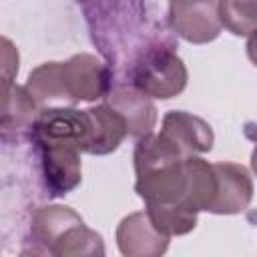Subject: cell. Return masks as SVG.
Returning <instances> with one entry per match:
<instances>
[{
  "mask_svg": "<svg viewBox=\"0 0 257 257\" xmlns=\"http://www.w3.org/2000/svg\"><path fill=\"white\" fill-rule=\"evenodd\" d=\"M185 159L159 133L137 141L133 153L135 193L145 205L183 203L187 191Z\"/></svg>",
  "mask_w": 257,
  "mask_h": 257,
  "instance_id": "6da1fadb",
  "label": "cell"
},
{
  "mask_svg": "<svg viewBox=\"0 0 257 257\" xmlns=\"http://www.w3.org/2000/svg\"><path fill=\"white\" fill-rule=\"evenodd\" d=\"M32 237L56 257L104 255L102 237L66 205H42L32 213Z\"/></svg>",
  "mask_w": 257,
  "mask_h": 257,
  "instance_id": "7a4b0ae2",
  "label": "cell"
},
{
  "mask_svg": "<svg viewBox=\"0 0 257 257\" xmlns=\"http://www.w3.org/2000/svg\"><path fill=\"white\" fill-rule=\"evenodd\" d=\"M189 72L183 58L165 46L147 50L133 68V86L151 98L169 100L187 86Z\"/></svg>",
  "mask_w": 257,
  "mask_h": 257,
  "instance_id": "3957f363",
  "label": "cell"
},
{
  "mask_svg": "<svg viewBox=\"0 0 257 257\" xmlns=\"http://www.w3.org/2000/svg\"><path fill=\"white\" fill-rule=\"evenodd\" d=\"M34 145H68L86 153L90 139V114L74 106L42 108L30 128Z\"/></svg>",
  "mask_w": 257,
  "mask_h": 257,
  "instance_id": "277c9868",
  "label": "cell"
},
{
  "mask_svg": "<svg viewBox=\"0 0 257 257\" xmlns=\"http://www.w3.org/2000/svg\"><path fill=\"white\" fill-rule=\"evenodd\" d=\"M169 24L191 44L213 42L223 30L219 0H171Z\"/></svg>",
  "mask_w": 257,
  "mask_h": 257,
  "instance_id": "5b68a950",
  "label": "cell"
},
{
  "mask_svg": "<svg viewBox=\"0 0 257 257\" xmlns=\"http://www.w3.org/2000/svg\"><path fill=\"white\" fill-rule=\"evenodd\" d=\"M159 135L183 157L209 153L215 143L211 124L187 110H169L163 116Z\"/></svg>",
  "mask_w": 257,
  "mask_h": 257,
  "instance_id": "8992f818",
  "label": "cell"
},
{
  "mask_svg": "<svg viewBox=\"0 0 257 257\" xmlns=\"http://www.w3.org/2000/svg\"><path fill=\"white\" fill-rule=\"evenodd\" d=\"M68 92L76 102H94L110 90V74L106 64L88 52H78L62 62Z\"/></svg>",
  "mask_w": 257,
  "mask_h": 257,
  "instance_id": "52a82bcc",
  "label": "cell"
},
{
  "mask_svg": "<svg viewBox=\"0 0 257 257\" xmlns=\"http://www.w3.org/2000/svg\"><path fill=\"white\" fill-rule=\"evenodd\" d=\"M40 155L42 179L50 195L62 197L74 191L82 181L80 151L68 145H36Z\"/></svg>",
  "mask_w": 257,
  "mask_h": 257,
  "instance_id": "ba28073f",
  "label": "cell"
},
{
  "mask_svg": "<svg viewBox=\"0 0 257 257\" xmlns=\"http://www.w3.org/2000/svg\"><path fill=\"white\" fill-rule=\"evenodd\" d=\"M171 237L151 221L147 211L126 215L116 227V245L124 257H161Z\"/></svg>",
  "mask_w": 257,
  "mask_h": 257,
  "instance_id": "9c48e42d",
  "label": "cell"
},
{
  "mask_svg": "<svg viewBox=\"0 0 257 257\" xmlns=\"http://www.w3.org/2000/svg\"><path fill=\"white\" fill-rule=\"evenodd\" d=\"M217 173V195L209 209L215 215H237L243 213L253 199V181L249 171L231 161L213 163Z\"/></svg>",
  "mask_w": 257,
  "mask_h": 257,
  "instance_id": "30bf717a",
  "label": "cell"
},
{
  "mask_svg": "<svg viewBox=\"0 0 257 257\" xmlns=\"http://www.w3.org/2000/svg\"><path fill=\"white\" fill-rule=\"evenodd\" d=\"M104 102H108L112 108H116L128 128V137L143 139L153 133L157 124V106L153 104L151 96L141 92L135 86H114L104 96Z\"/></svg>",
  "mask_w": 257,
  "mask_h": 257,
  "instance_id": "8fae6325",
  "label": "cell"
},
{
  "mask_svg": "<svg viewBox=\"0 0 257 257\" xmlns=\"http://www.w3.org/2000/svg\"><path fill=\"white\" fill-rule=\"evenodd\" d=\"M24 86L40 110L54 106H76V100L68 92L64 80L62 62L50 60L38 64L34 70H30Z\"/></svg>",
  "mask_w": 257,
  "mask_h": 257,
  "instance_id": "7c38bea8",
  "label": "cell"
},
{
  "mask_svg": "<svg viewBox=\"0 0 257 257\" xmlns=\"http://www.w3.org/2000/svg\"><path fill=\"white\" fill-rule=\"evenodd\" d=\"M88 114H90V139L86 153L88 155L114 153L124 141V137H128V128L122 114L116 108H112L108 102L90 106Z\"/></svg>",
  "mask_w": 257,
  "mask_h": 257,
  "instance_id": "4fadbf2b",
  "label": "cell"
},
{
  "mask_svg": "<svg viewBox=\"0 0 257 257\" xmlns=\"http://www.w3.org/2000/svg\"><path fill=\"white\" fill-rule=\"evenodd\" d=\"M185 171H187V191L183 203L197 213L209 211L217 195V173L213 163L205 161L199 155H193L185 159Z\"/></svg>",
  "mask_w": 257,
  "mask_h": 257,
  "instance_id": "5bb4252c",
  "label": "cell"
},
{
  "mask_svg": "<svg viewBox=\"0 0 257 257\" xmlns=\"http://www.w3.org/2000/svg\"><path fill=\"white\" fill-rule=\"evenodd\" d=\"M38 112L40 108L32 100L26 86H18V84L4 86V112H2L4 133L32 128Z\"/></svg>",
  "mask_w": 257,
  "mask_h": 257,
  "instance_id": "9a60e30c",
  "label": "cell"
},
{
  "mask_svg": "<svg viewBox=\"0 0 257 257\" xmlns=\"http://www.w3.org/2000/svg\"><path fill=\"white\" fill-rule=\"evenodd\" d=\"M151 221L169 237H181L191 233L197 227L199 213L187 207L185 203H159L145 205Z\"/></svg>",
  "mask_w": 257,
  "mask_h": 257,
  "instance_id": "2e32d148",
  "label": "cell"
},
{
  "mask_svg": "<svg viewBox=\"0 0 257 257\" xmlns=\"http://www.w3.org/2000/svg\"><path fill=\"white\" fill-rule=\"evenodd\" d=\"M223 26L235 36H249L257 30V0H219Z\"/></svg>",
  "mask_w": 257,
  "mask_h": 257,
  "instance_id": "e0dca14e",
  "label": "cell"
},
{
  "mask_svg": "<svg viewBox=\"0 0 257 257\" xmlns=\"http://www.w3.org/2000/svg\"><path fill=\"white\" fill-rule=\"evenodd\" d=\"M2 44H4V54H2V60H4V86L12 84V76L18 72V52L14 50L12 42L8 38H2Z\"/></svg>",
  "mask_w": 257,
  "mask_h": 257,
  "instance_id": "ac0fdd59",
  "label": "cell"
},
{
  "mask_svg": "<svg viewBox=\"0 0 257 257\" xmlns=\"http://www.w3.org/2000/svg\"><path fill=\"white\" fill-rule=\"evenodd\" d=\"M245 50H247V56L249 60L257 66V30L253 34L247 36V44H245Z\"/></svg>",
  "mask_w": 257,
  "mask_h": 257,
  "instance_id": "d6986e66",
  "label": "cell"
},
{
  "mask_svg": "<svg viewBox=\"0 0 257 257\" xmlns=\"http://www.w3.org/2000/svg\"><path fill=\"white\" fill-rule=\"evenodd\" d=\"M251 171H253L255 177H257V145H255V149H253V153H251Z\"/></svg>",
  "mask_w": 257,
  "mask_h": 257,
  "instance_id": "ffe728a7",
  "label": "cell"
}]
</instances>
